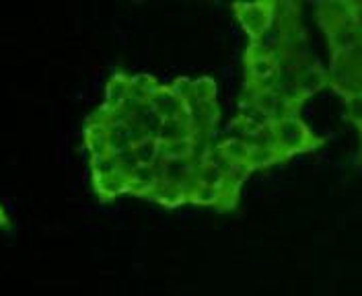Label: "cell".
I'll list each match as a JSON object with an SVG mask.
<instances>
[{"label": "cell", "mask_w": 362, "mask_h": 296, "mask_svg": "<svg viewBox=\"0 0 362 296\" xmlns=\"http://www.w3.org/2000/svg\"><path fill=\"white\" fill-rule=\"evenodd\" d=\"M278 140L284 148H296V146H305L311 142V136L307 132V128L300 126V122L296 117H291L282 124H278Z\"/></svg>", "instance_id": "1"}, {"label": "cell", "mask_w": 362, "mask_h": 296, "mask_svg": "<svg viewBox=\"0 0 362 296\" xmlns=\"http://www.w3.org/2000/svg\"><path fill=\"white\" fill-rule=\"evenodd\" d=\"M249 70L253 74V78L257 81H270V76L276 70V62L270 58V54H257L255 58H251Z\"/></svg>", "instance_id": "2"}]
</instances>
